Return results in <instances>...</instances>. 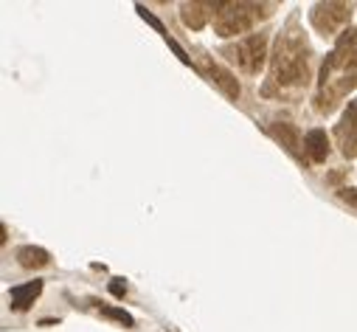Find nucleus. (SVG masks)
Returning <instances> with one entry per match:
<instances>
[{
    "label": "nucleus",
    "mask_w": 357,
    "mask_h": 332,
    "mask_svg": "<svg viewBox=\"0 0 357 332\" xmlns=\"http://www.w3.org/2000/svg\"><path fill=\"white\" fill-rule=\"evenodd\" d=\"M304 152H307V158L315 160V163L326 160V155H329V138H326V133H324V130H310V133L304 135Z\"/></svg>",
    "instance_id": "obj_8"
},
{
    "label": "nucleus",
    "mask_w": 357,
    "mask_h": 332,
    "mask_svg": "<svg viewBox=\"0 0 357 332\" xmlns=\"http://www.w3.org/2000/svg\"><path fill=\"white\" fill-rule=\"evenodd\" d=\"M110 290H113L116 296H124V290H127V287H124L121 282H113V285H110Z\"/></svg>",
    "instance_id": "obj_15"
},
{
    "label": "nucleus",
    "mask_w": 357,
    "mask_h": 332,
    "mask_svg": "<svg viewBox=\"0 0 357 332\" xmlns=\"http://www.w3.org/2000/svg\"><path fill=\"white\" fill-rule=\"evenodd\" d=\"M17 262H20L23 268L34 271V268H45V265L51 262V257H48V251H45V248H34V245H26V248H20V251H17Z\"/></svg>",
    "instance_id": "obj_10"
},
{
    "label": "nucleus",
    "mask_w": 357,
    "mask_h": 332,
    "mask_svg": "<svg viewBox=\"0 0 357 332\" xmlns=\"http://www.w3.org/2000/svg\"><path fill=\"white\" fill-rule=\"evenodd\" d=\"M259 9L261 6H256V3H220L214 12V31L220 37L242 34V31L253 29Z\"/></svg>",
    "instance_id": "obj_2"
},
{
    "label": "nucleus",
    "mask_w": 357,
    "mask_h": 332,
    "mask_svg": "<svg viewBox=\"0 0 357 332\" xmlns=\"http://www.w3.org/2000/svg\"><path fill=\"white\" fill-rule=\"evenodd\" d=\"M40 293H43V282H40V279H34V282H26V285L12 287L9 299H12V307H15V310H29Z\"/></svg>",
    "instance_id": "obj_9"
},
{
    "label": "nucleus",
    "mask_w": 357,
    "mask_h": 332,
    "mask_svg": "<svg viewBox=\"0 0 357 332\" xmlns=\"http://www.w3.org/2000/svg\"><path fill=\"white\" fill-rule=\"evenodd\" d=\"M273 79L279 85H307L310 79V62H307V43L298 34L279 37L276 54H273Z\"/></svg>",
    "instance_id": "obj_1"
},
{
    "label": "nucleus",
    "mask_w": 357,
    "mask_h": 332,
    "mask_svg": "<svg viewBox=\"0 0 357 332\" xmlns=\"http://www.w3.org/2000/svg\"><path fill=\"white\" fill-rule=\"evenodd\" d=\"M200 70H203L211 82H217L220 91H222L225 96L239 99V82H236V76H231L228 70H222L220 65H214V62H208V59H200Z\"/></svg>",
    "instance_id": "obj_6"
},
{
    "label": "nucleus",
    "mask_w": 357,
    "mask_h": 332,
    "mask_svg": "<svg viewBox=\"0 0 357 332\" xmlns=\"http://www.w3.org/2000/svg\"><path fill=\"white\" fill-rule=\"evenodd\" d=\"M135 9H138V15H141V17L146 20V23H152V26H155V31H160V34H163V37L169 40V34H166V29H163V23H160V20H158V17L152 15V12H146L144 6H135Z\"/></svg>",
    "instance_id": "obj_12"
},
{
    "label": "nucleus",
    "mask_w": 357,
    "mask_h": 332,
    "mask_svg": "<svg viewBox=\"0 0 357 332\" xmlns=\"http://www.w3.org/2000/svg\"><path fill=\"white\" fill-rule=\"evenodd\" d=\"M340 197L357 209V189H340Z\"/></svg>",
    "instance_id": "obj_14"
},
{
    "label": "nucleus",
    "mask_w": 357,
    "mask_h": 332,
    "mask_svg": "<svg viewBox=\"0 0 357 332\" xmlns=\"http://www.w3.org/2000/svg\"><path fill=\"white\" fill-rule=\"evenodd\" d=\"M337 141H340V149L343 155H357V99L346 107L343 113V121L337 124Z\"/></svg>",
    "instance_id": "obj_5"
},
{
    "label": "nucleus",
    "mask_w": 357,
    "mask_h": 332,
    "mask_svg": "<svg viewBox=\"0 0 357 332\" xmlns=\"http://www.w3.org/2000/svg\"><path fill=\"white\" fill-rule=\"evenodd\" d=\"M102 312H105V315H110V318H119V321H124L127 326H132V315H130V312H124V310H113V307H105Z\"/></svg>",
    "instance_id": "obj_13"
},
{
    "label": "nucleus",
    "mask_w": 357,
    "mask_h": 332,
    "mask_svg": "<svg viewBox=\"0 0 357 332\" xmlns=\"http://www.w3.org/2000/svg\"><path fill=\"white\" fill-rule=\"evenodd\" d=\"M228 54L236 59V65H239L242 70L259 73V68L264 65V56H267V40H264V34H250V37H245L236 48H231Z\"/></svg>",
    "instance_id": "obj_3"
},
{
    "label": "nucleus",
    "mask_w": 357,
    "mask_h": 332,
    "mask_svg": "<svg viewBox=\"0 0 357 332\" xmlns=\"http://www.w3.org/2000/svg\"><path fill=\"white\" fill-rule=\"evenodd\" d=\"M271 135H273L276 141H282L287 149L296 152V146H298V130H296L293 124H273V127H271Z\"/></svg>",
    "instance_id": "obj_11"
},
{
    "label": "nucleus",
    "mask_w": 357,
    "mask_h": 332,
    "mask_svg": "<svg viewBox=\"0 0 357 332\" xmlns=\"http://www.w3.org/2000/svg\"><path fill=\"white\" fill-rule=\"evenodd\" d=\"M220 3H186L183 9H181V17H183V23L192 29V31H200L206 23H208V15H211V9H217Z\"/></svg>",
    "instance_id": "obj_7"
},
{
    "label": "nucleus",
    "mask_w": 357,
    "mask_h": 332,
    "mask_svg": "<svg viewBox=\"0 0 357 332\" xmlns=\"http://www.w3.org/2000/svg\"><path fill=\"white\" fill-rule=\"evenodd\" d=\"M351 17V6L349 3H321L312 9V26L321 34H335L340 31Z\"/></svg>",
    "instance_id": "obj_4"
}]
</instances>
